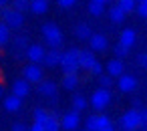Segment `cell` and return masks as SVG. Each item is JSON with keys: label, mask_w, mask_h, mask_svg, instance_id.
<instances>
[{"label": "cell", "mask_w": 147, "mask_h": 131, "mask_svg": "<svg viewBox=\"0 0 147 131\" xmlns=\"http://www.w3.org/2000/svg\"><path fill=\"white\" fill-rule=\"evenodd\" d=\"M42 36H45L49 49H61V45H63V30L59 28V24H55V22L42 24Z\"/></svg>", "instance_id": "1"}, {"label": "cell", "mask_w": 147, "mask_h": 131, "mask_svg": "<svg viewBox=\"0 0 147 131\" xmlns=\"http://www.w3.org/2000/svg\"><path fill=\"white\" fill-rule=\"evenodd\" d=\"M79 51L81 49H69L67 53H61L59 67L63 73H77L79 71Z\"/></svg>", "instance_id": "2"}, {"label": "cell", "mask_w": 147, "mask_h": 131, "mask_svg": "<svg viewBox=\"0 0 147 131\" xmlns=\"http://www.w3.org/2000/svg\"><path fill=\"white\" fill-rule=\"evenodd\" d=\"M0 18H2V22H4L8 28H16V30L24 24V16H22V12H18V10L10 8V6L0 8Z\"/></svg>", "instance_id": "3"}, {"label": "cell", "mask_w": 147, "mask_h": 131, "mask_svg": "<svg viewBox=\"0 0 147 131\" xmlns=\"http://www.w3.org/2000/svg\"><path fill=\"white\" fill-rule=\"evenodd\" d=\"M109 103H111V91H109V89H97V91L91 95V101H89V105H91L95 111H103Z\"/></svg>", "instance_id": "4"}, {"label": "cell", "mask_w": 147, "mask_h": 131, "mask_svg": "<svg viewBox=\"0 0 147 131\" xmlns=\"http://www.w3.org/2000/svg\"><path fill=\"white\" fill-rule=\"evenodd\" d=\"M121 129H129V131L139 129V115H137V109H129V111L123 113V117H121Z\"/></svg>", "instance_id": "5"}, {"label": "cell", "mask_w": 147, "mask_h": 131, "mask_svg": "<svg viewBox=\"0 0 147 131\" xmlns=\"http://www.w3.org/2000/svg\"><path fill=\"white\" fill-rule=\"evenodd\" d=\"M111 125V119L107 115H91L87 119V125H85V131H101L103 127Z\"/></svg>", "instance_id": "6"}, {"label": "cell", "mask_w": 147, "mask_h": 131, "mask_svg": "<svg viewBox=\"0 0 147 131\" xmlns=\"http://www.w3.org/2000/svg\"><path fill=\"white\" fill-rule=\"evenodd\" d=\"M24 81H26L28 85L40 83V81H42V69H40V65H34V63L26 65V67H24Z\"/></svg>", "instance_id": "7"}, {"label": "cell", "mask_w": 147, "mask_h": 131, "mask_svg": "<svg viewBox=\"0 0 147 131\" xmlns=\"http://www.w3.org/2000/svg\"><path fill=\"white\" fill-rule=\"evenodd\" d=\"M79 123H81V113H77V111H69V113L63 115V119L59 121V125H61L63 129H67V131H75V129L79 127Z\"/></svg>", "instance_id": "8"}, {"label": "cell", "mask_w": 147, "mask_h": 131, "mask_svg": "<svg viewBox=\"0 0 147 131\" xmlns=\"http://www.w3.org/2000/svg\"><path fill=\"white\" fill-rule=\"evenodd\" d=\"M107 47H109V43H107V36H105V34L93 32V34L89 36V51H93V53H103Z\"/></svg>", "instance_id": "9"}, {"label": "cell", "mask_w": 147, "mask_h": 131, "mask_svg": "<svg viewBox=\"0 0 147 131\" xmlns=\"http://www.w3.org/2000/svg\"><path fill=\"white\" fill-rule=\"evenodd\" d=\"M45 47H40V45H28L26 47V51H24V57L30 61V63H34V65H40L42 63V57H45Z\"/></svg>", "instance_id": "10"}, {"label": "cell", "mask_w": 147, "mask_h": 131, "mask_svg": "<svg viewBox=\"0 0 147 131\" xmlns=\"http://www.w3.org/2000/svg\"><path fill=\"white\" fill-rule=\"evenodd\" d=\"M117 87H119L121 93H131V91L137 89V79L133 75H125L123 73L121 77H117Z\"/></svg>", "instance_id": "11"}, {"label": "cell", "mask_w": 147, "mask_h": 131, "mask_svg": "<svg viewBox=\"0 0 147 131\" xmlns=\"http://www.w3.org/2000/svg\"><path fill=\"white\" fill-rule=\"evenodd\" d=\"M105 71H107V75H109L111 79H117V77H121V75L125 73V65H123L121 59H111V61L105 65Z\"/></svg>", "instance_id": "12"}, {"label": "cell", "mask_w": 147, "mask_h": 131, "mask_svg": "<svg viewBox=\"0 0 147 131\" xmlns=\"http://www.w3.org/2000/svg\"><path fill=\"white\" fill-rule=\"evenodd\" d=\"M38 93L42 97H47V99L57 101V83H53V81H40L38 83Z\"/></svg>", "instance_id": "13"}, {"label": "cell", "mask_w": 147, "mask_h": 131, "mask_svg": "<svg viewBox=\"0 0 147 131\" xmlns=\"http://www.w3.org/2000/svg\"><path fill=\"white\" fill-rule=\"evenodd\" d=\"M95 61H97V59H95V53H93V51H89V49H87V51H79V69L89 71Z\"/></svg>", "instance_id": "14"}, {"label": "cell", "mask_w": 147, "mask_h": 131, "mask_svg": "<svg viewBox=\"0 0 147 131\" xmlns=\"http://www.w3.org/2000/svg\"><path fill=\"white\" fill-rule=\"evenodd\" d=\"M28 93H30V85H28L24 79H16V81L12 83V95H16L18 99H24Z\"/></svg>", "instance_id": "15"}, {"label": "cell", "mask_w": 147, "mask_h": 131, "mask_svg": "<svg viewBox=\"0 0 147 131\" xmlns=\"http://www.w3.org/2000/svg\"><path fill=\"white\" fill-rule=\"evenodd\" d=\"M135 43H137V32H135L133 28H123V30H121V38H119V45L131 49Z\"/></svg>", "instance_id": "16"}, {"label": "cell", "mask_w": 147, "mask_h": 131, "mask_svg": "<svg viewBox=\"0 0 147 131\" xmlns=\"http://www.w3.org/2000/svg\"><path fill=\"white\" fill-rule=\"evenodd\" d=\"M59 61H61V49H51V51H47L45 57H42V63H45L47 67H57Z\"/></svg>", "instance_id": "17"}, {"label": "cell", "mask_w": 147, "mask_h": 131, "mask_svg": "<svg viewBox=\"0 0 147 131\" xmlns=\"http://www.w3.org/2000/svg\"><path fill=\"white\" fill-rule=\"evenodd\" d=\"M61 85H63L67 91H75V89L79 87V75H77V73H65Z\"/></svg>", "instance_id": "18"}, {"label": "cell", "mask_w": 147, "mask_h": 131, "mask_svg": "<svg viewBox=\"0 0 147 131\" xmlns=\"http://www.w3.org/2000/svg\"><path fill=\"white\" fill-rule=\"evenodd\" d=\"M20 107H22V99H18L16 95H8V97H4V109H6V111L14 113V111H18Z\"/></svg>", "instance_id": "19"}, {"label": "cell", "mask_w": 147, "mask_h": 131, "mask_svg": "<svg viewBox=\"0 0 147 131\" xmlns=\"http://www.w3.org/2000/svg\"><path fill=\"white\" fill-rule=\"evenodd\" d=\"M28 10H32L34 14H45L49 10V0H30Z\"/></svg>", "instance_id": "20"}, {"label": "cell", "mask_w": 147, "mask_h": 131, "mask_svg": "<svg viewBox=\"0 0 147 131\" xmlns=\"http://www.w3.org/2000/svg\"><path fill=\"white\" fill-rule=\"evenodd\" d=\"M105 4H107V0H91L89 2V12L93 16H101L105 12Z\"/></svg>", "instance_id": "21"}, {"label": "cell", "mask_w": 147, "mask_h": 131, "mask_svg": "<svg viewBox=\"0 0 147 131\" xmlns=\"http://www.w3.org/2000/svg\"><path fill=\"white\" fill-rule=\"evenodd\" d=\"M93 34V30H91V26L89 24H85V22H81V24H77V28H75V36L79 38V41H89V36Z\"/></svg>", "instance_id": "22"}, {"label": "cell", "mask_w": 147, "mask_h": 131, "mask_svg": "<svg viewBox=\"0 0 147 131\" xmlns=\"http://www.w3.org/2000/svg\"><path fill=\"white\" fill-rule=\"evenodd\" d=\"M109 18H111V22H113V24H121V22L125 20V12L115 4V6H111V8H109Z\"/></svg>", "instance_id": "23"}, {"label": "cell", "mask_w": 147, "mask_h": 131, "mask_svg": "<svg viewBox=\"0 0 147 131\" xmlns=\"http://www.w3.org/2000/svg\"><path fill=\"white\" fill-rule=\"evenodd\" d=\"M26 47H28V36L26 34H20V36H16L14 41H12V53H18V51H26Z\"/></svg>", "instance_id": "24"}, {"label": "cell", "mask_w": 147, "mask_h": 131, "mask_svg": "<svg viewBox=\"0 0 147 131\" xmlns=\"http://www.w3.org/2000/svg\"><path fill=\"white\" fill-rule=\"evenodd\" d=\"M87 105H89V101H87L83 95H75V97H73V111L81 113V111L87 109Z\"/></svg>", "instance_id": "25"}, {"label": "cell", "mask_w": 147, "mask_h": 131, "mask_svg": "<svg viewBox=\"0 0 147 131\" xmlns=\"http://www.w3.org/2000/svg\"><path fill=\"white\" fill-rule=\"evenodd\" d=\"M42 129L45 131H61V125H59V119H55V117H47V121L42 123Z\"/></svg>", "instance_id": "26"}, {"label": "cell", "mask_w": 147, "mask_h": 131, "mask_svg": "<svg viewBox=\"0 0 147 131\" xmlns=\"http://www.w3.org/2000/svg\"><path fill=\"white\" fill-rule=\"evenodd\" d=\"M135 4H137V0H119L117 2V6L127 14V12H133L135 10Z\"/></svg>", "instance_id": "27"}, {"label": "cell", "mask_w": 147, "mask_h": 131, "mask_svg": "<svg viewBox=\"0 0 147 131\" xmlns=\"http://www.w3.org/2000/svg\"><path fill=\"white\" fill-rule=\"evenodd\" d=\"M8 43H10V28L4 22H0V45H8Z\"/></svg>", "instance_id": "28"}, {"label": "cell", "mask_w": 147, "mask_h": 131, "mask_svg": "<svg viewBox=\"0 0 147 131\" xmlns=\"http://www.w3.org/2000/svg\"><path fill=\"white\" fill-rule=\"evenodd\" d=\"M10 2H12L10 8H14V10H18V12H24V10H28L30 0H10Z\"/></svg>", "instance_id": "29"}, {"label": "cell", "mask_w": 147, "mask_h": 131, "mask_svg": "<svg viewBox=\"0 0 147 131\" xmlns=\"http://www.w3.org/2000/svg\"><path fill=\"white\" fill-rule=\"evenodd\" d=\"M129 51L131 49H127V47H123V45H115V59H125L127 55H129Z\"/></svg>", "instance_id": "30"}, {"label": "cell", "mask_w": 147, "mask_h": 131, "mask_svg": "<svg viewBox=\"0 0 147 131\" xmlns=\"http://www.w3.org/2000/svg\"><path fill=\"white\" fill-rule=\"evenodd\" d=\"M47 117H49L47 109H34V123H45Z\"/></svg>", "instance_id": "31"}, {"label": "cell", "mask_w": 147, "mask_h": 131, "mask_svg": "<svg viewBox=\"0 0 147 131\" xmlns=\"http://www.w3.org/2000/svg\"><path fill=\"white\" fill-rule=\"evenodd\" d=\"M113 81H115V79H111L109 75H99V83H101V89H111V87H113Z\"/></svg>", "instance_id": "32"}, {"label": "cell", "mask_w": 147, "mask_h": 131, "mask_svg": "<svg viewBox=\"0 0 147 131\" xmlns=\"http://www.w3.org/2000/svg\"><path fill=\"white\" fill-rule=\"evenodd\" d=\"M103 71H105V67L99 63V61H95L93 65H91V69H89V73L91 75H95V77H99V75H103Z\"/></svg>", "instance_id": "33"}, {"label": "cell", "mask_w": 147, "mask_h": 131, "mask_svg": "<svg viewBox=\"0 0 147 131\" xmlns=\"http://www.w3.org/2000/svg\"><path fill=\"white\" fill-rule=\"evenodd\" d=\"M137 115H139V129H145L147 127V109H137Z\"/></svg>", "instance_id": "34"}, {"label": "cell", "mask_w": 147, "mask_h": 131, "mask_svg": "<svg viewBox=\"0 0 147 131\" xmlns=\"http://www.w3.org/2000/svg\"><path fill=\"white\" fill-rule=\"evenodd\" d=\"M135 12H137L141 18H147V2H137V4H135Z\"/></svg>", "instance_id": "35"}, {"label": "cell", "mask_w": 147, "mask_h": 131, "mask_svg": "<svg viewBox=\"0 0 147 131\" xmlns=\"http://www.w3.org/2000/svg\"><path fill=\"white\" fill-rule=\"evenodd\" d=\"M137 65L141 69H147V53H139L137 55Z\"/></svg>", "instance_id": "36"}, {"label": "cell", "mask_w": 147, "mask_h": 131, "mask_svg": "<svg viewBox=\"0 0 147 131\" xmlns=\"http://www.w3.org/2000/svg\"><path fill=\"white\" fill-rule=\"evenodd\" d=\"M75 2H77V0H59V6L61 8H71Z\"/></svg>", "instance_id": "37"}, {"label": "cell", "mask_w": 147, "mask_h": 131, "mask_svg": "<svg viewBox=\"0 0 147 131\" xmlns=\"http://www.w3.org/2000/svg\"><path fill=\"white\" fill-rule=\"evenodd\" d=\"M12 131H28V127L24 123H14L12 125Z\"/></svg>", "instance_id": "38"}, {"label": "cell", "mask_w": 147, "mask_h": 131, "mask_svg": "<svg viewBox=\"0 0 147 131\" xmlns=\"http://www.w3.org/2000/svg\"><path fill=\"white\" fill-rule=\"evenodd\" d=\"M28 131H45V129H42V123H32L28 127Z\"/></svg>", "instance_id": "39"}, {"label": "cell", "mask_w": 147, "mask_h": 131, "mask_svg": "<svg viewBox=\"0 0 147 131\" xmlns=\"http://www.w3.org/2000/svg\"><path fill=\"white\" fill-rule=\"evenodd\" d=\"M10 4V0H0V8H4V6H8Z\"/></svg>", "instance_id": "40"}, {"label": "cell", "mask_w": 147, "mask_h": 131, "mask_svg": "<svg viewBox=\"0 0 147 131\" xmlns=\"http://www.w3.org/2000/svg\"><path fill=\"white\" fill-rule=\"evenodd\" d=\"M101 131H115V127H113V123H111V125H107V127H103Z\"/></svg>", "instance_id": "41"}, {"label": "cell", "mask_w": 147, "mask_h": 131, "mask_svg": "<svg viewBox=\"0 0 147 131\" xmlns=\"http://www.w3.org/2000/svg\"><path fill=\"white\" fill-rule=\"evenodd\" d=\"M2 97H4V87L0 85V99H2Z\"/></svg>", "instance_id": "42"}, {"label": "cell", "mask_w": 147, "mask_h": 131, "mask_svg": "<svg viewBox=\"0 0 147 131\" xmlns=\"http://www.w3.org/2000/svg\"><path fill=\"white\" fill-rule=\"evenodd\" d=\"M137 2H147V0H137Z\"/></svg>", "instance_id": "43"}, {"label": "cell", "mask_w": 147, "mask_h": 131, "mask_svg": "<svg viewBox=\"0 0 147 131\" xmlns=\"http://www.w3.org/2000/svg\"><path fill=\"white\" fill-rule=\"evenodd\" d=\"M121 131H129V129H121Z\"/></svg>", "instance_id": "44"}, {"label": "cell", "mask_w": 147, "mask_h": 131, "mask_svg": "<svg viewBox=\"0 0 147 131\" xmlns=\"http://www.w3.org/2000/svg\"><path fill=\"white\" fill-rule=\"evenodd\" d=\"M107 2H109V0H107Z\"/></svg>", "instance_id": "45"}]
</instances>
